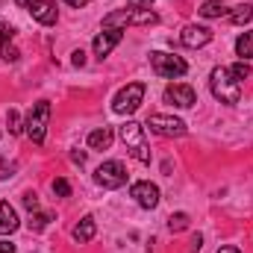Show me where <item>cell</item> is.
Segmentation results:
<instances>
[{"label":"cell","mask_w":253,"mask_h":253,"mask_svg":"<svg viewBox=\"0 0 253 253\" xmlns=\"http://www.w3.org/2000/svg\"><path fill=\"white\" fill-rule=\"evenodd\" d=\"M141 103H144V83H126L112 100V112L115 115H132Z\"/></svg>","instance_id":"obj_5"},{"label":"cell","mask_w":253,"mask_h":253,"mask_svg":"<svg viewBox=\"0 0 253 253\" xmlns=\"http://www.w3.org/2000/svg\"><path fill=\"white\" fill-rule=\"evenodd\" d=\"M129 197H132V200H135L141 209H156V206H159V189H156L153 183H147V180H141V183H132Z\"/></svg>","instance_id":"obj_11"},{"label":"cell","mask_w":253,"mask_h":253,"mask_svg":"<svg viewBox=\"0 0 253 253\" xmlns=\"http://www.w3.org/2000/svg\"><path fill=\"white\" fill-rule=\"evenodd\" d=\"M209 88H212L215 100H221V103H227V106H233V103L242 100V83H236L233 74H230L227 68H221V65L212 68V74H209Z\"/></svg>","instance_id":"obj_2"},{"label":"cell","mask_w":253,"mask_h":253,"mask_svg":"<svg viewBox=\"0 0 253 253\" xmlns=\"http://www.w3.org/2000/svg\"><path fill=\"white\" fill-rule=\"evenodd\" d=\"M218 253H242V251H239V248H233V245H227V248H221Z\"/></svg>","instance_id":"obj_34"},{"label":"cell","mask_w":253,"mask_h":253,"mask_svg":"<svg viewBox=\"0 0 253 253\" xmlns=\"http://www.w3.org/2000/svg\"><path fill=\"white\" fill-rule=\"evenodd\" d=\"M165 100L174 103L177 109H189V106L197 103V94H194V88L186 85V83H174V85L165 88Z\"/></svg>","instance_id":"obj_12"},{"label":"cell","mask_w":253,"mask_h":253,"mask_svg":"<svg viewBox=\"0 0 253 253\" xmlns=\"http://www.w3.org/2000/svg\"><path fill=\"white\" fill-rule=\"evenodd\" d=\"M153 0H126V9H150Z\"/></svg>","instance_id":"obj_28"},{"label":"cell","mask_w":253,"mask_h":253,"mask_svg":"<svg viewBox=\"0 0 253 253\" xmlns=\"http://www.w3.org/2000/svg\"><path fill=\"white\" fill-rule=\"evenodd\" d=\"M200 245H203V236H200V233L191 236V251H200Z\"/></svg>","instance_id":"obj_31"},{"label":"cell","mask_w":253,"mask_h":253,"mask_svg":"<svg viewBox=\"0 0 253 253\" xmlns=\"http://www.w3.org/2000/svg\"><path fill=\"white\" fill-rule=\"evenodd\" d=\"M180 42L191 47V50H197V47H206L209 42H212V30L209 27H197V24H189V27H183V33H180Z\"/></svg>","instance_id":"obj_13"},{"label":"cell","mask_w":253,"mask_h":253,"mask_svg":"<svg viewBox=\"0 0 253 253\" xmlns=\"http://www.w3.org/2000/svg\"><path fill=\"white\" fill-rule=\"evenodd\" d=\"M159 15L153 9H115L103 18V30H124V27H150L156 24Z\"/></svg>","instance_id":"obj_1"},{"label":"cell","mask_w":253,"mask_h":253,"mask_svg":"<svg viewBox=\"0 0 253 253\" xmlns=\"http://www.w3.org/2000/svg\"><path fill=\"white\" fill-rule=\"evenodd\" d=\"M124 39V30H103V33H97L94 36V42H91V50H94V56L97 59H106L115 47H118V42Z\"/></svg>","instance_id":"obj_10"},{"label":"cell","mask_w":253,"mask_h":253,"mask_svg":"<svg viewBox=\"0 0 253 253\" xmlns=\"http://www.w3.org/2000/svg\"><path fill=\"white\" fill-rule=\"evenodd\" d=\"M0 253H15V245L12 242H0Z\"/></svg>","instance_id":"obj_32"},{"label":"cell","mask_w":253,"mask_h":253,"mask_svg":"<svg viewBox=\"0 0 253 253\" xmlns=\"http://www.w3.org/2000/svg\"><path fill=\"white\" fill-rule=\"evenodd\" d=\"M71 159H74L77 165H83V162H85V153H83V150H74V153H71Z\"/></svg>","instance_id":"obj_30"},{"label":"cell","mask_w":253,"mask_h":253,"mask_svg":"<svg viewBox=\"0 0 253 253\" xmlns=\"http://www.w3.org/2000/svg\"><path fill=\"white\" fill-rule=\"evenodd\" d=\"M71 62L77 65V68H83V65H85V50H74V53H71Z\"/></svg>","instance_id":"obj_29"},{"label":"cell","mask_w":253,"mask_h":253,"mask_svg":"<svg viewBox=\"0 0 253 253\" xmlns=\"http://www.w3.org/2000/svg\"><path fill=\"white\" fill-rule=\"evenodd\" d=\"M50 221H53V215H50V212H30V221H27V224H30V230H33V233H42Z\"/></svg>","instance_id":"obj_20"},{"label":"cell","mask_w":253,"mask_h":253,"mask_svg":"<svg viewBox=\"0 0 253 253\" xmlns=\"http://www.w3.org/2000/svg\"><path fill=\"white\" fill-rule=\"evenodd\" d=\"M150 68L156 77H165V80H174V77H183L189 71V65L183 56H174V53H165V50H153L150 53Z\"/></svg>","instance_id":"obj_4"},{"label":"cell","mask_w":253,"mask_h":253,"mask_svg":"<svg viewBox=\"0 0 253 253\" xmlns=\"http://www.w3.org/2000/svg\"><path fill=\"white\" fill-rule=\"evenodd\" d=\"M121 138H124L126 150L132 153V159H138L141 165L150 162V147H147V141H144V126L138 124V121H126V124L121 126Z\"/></svg>","instance_id":"obj_3"},{"label":"cell","mask_w":253,"mask_h":253,"mask_svg":"<svg viewBox=\"0 0 253 253\" xmlns=\"http://www.w3.org/2000/svg\"><path fill=\"white\" fill-rule=\"evenodd\" d=\"M21 9H27L39 24H44V27H53L56 24V18H59V12H56V3L53 0H15Z\"/></svg>","instance_id":"obj_8"},{"label":"cell","mask_w":253,"mask_h":253,"mask_svg":"<svg viewBox=\"0 0 253 253\" xmlns=\"http://www.w3.org/2000/svg\"><path fill=\"white\" fill-rule=\"evenodd\" d=\"M227 71L233 74V80H236V83H242V80H248V77L253 74V71H251V65L245 62V59H242V62H236V65H230Z\"/></svg>","instance_id":"obj_22"},{"label":"cell","mask_w":253,"mask_h":253,"mask_svg":"<svg viewBox=\"0 0 253 253\" xmlns=\"http://www.w3.org/2000/svg\"><path fill=\"white\" fill-rule=\"evenodd\" d=\"M94 233H97V224H94L91 215H85V218L74 227V242H77V245H88V242L94 239Z\"/></svg>","instance_id":"obj_16"},{"label":"cell","mask_w":253,"mask_h":253,"mask_svg":"<svg viewBox=\"0 0 253 253\" xmlns=\"http://www.w3.org/2000/svg\"><path fill=\"white\" fill-rule=\"evenodd\" d=\"M0 59H3V62H18L21 53H18V47H12L9 42H0Z\"/></svg>","instance_id":"obj_24"},{"label":"cell","mask_w":253,"mask_h":253,"mask_svg":"<svg viewBox=\"0 0 253 253\" xmlns=\"http://www.w3.org/2000/svg\"><path fill=\"white\" fill-rule=\"evenodd\" d=\"M53 194H56V197H71V183L62 180V177L53 180Z\"/></svg>","instance_id":"obj_25"},{"label":"cell","mask_w":253,"mask_h":253,"mask_svg":"<svg viewBox=\"0 0 253 253\" xmlns=\"http://www.w3.org/2000/svg\"><path fill=\"white\" fill-rule=\"evenodd\" d=\"M236 53H239L245 62L251 59L253 56V33H242V36L236 39Z\"/></svg>","instance_id":"obj_18"},{"label":"cell","mask_w":253,"mask_h":253,"mask_svg":"<svg viewBox=\"0 0 253 253\" xmlns=\"http://www.w3.org/2000/svg\"><path fill=\"white\" fill-rule=\"evenodd\" d=\"M147 126L156 132V135H165V138H174V135H186V121L174 118V115H150Z\"/></svg>","instance_id":"obj_9"},{"label":"cell","mask_w":253,"mask_h":253,"mask_svg":"<svg viewBox=\"0 0 253 253\" xmlns=\"http://www.w3.org/2000/svg\"><path fill=\"white\" fill-rule=\"evenodd\" d=\"M186 227H189V215H186V212H174V215L168 218V230H171V233H183Z\"/></svg>","instance_id":"obj_21"},{"label":"cell","mask_w":253,"mask_h":253,"mask_svg":"<svg viewBox=\"0 0 253 253\" xmlns=\"http://www.w3.org/2000/svg\"><path fill=\"white\" fill-rule=\"evenodd\" d=\"M200 15H203V18H221V15H227V6H224L221 0H206V3L200 6Z\"/></svg>","instance_id":"obj_19"},{"label":"cell","mask_w":253,"mask_h":253,"mask_svg":"<svg viewBox=\"0 0 253 253\" xmlns=\"http://www.w3.org/2000/svg\"><path fill=\"white\" fill-rule=\"evenodd\" d=\"M15 39V27L12 24H0V42H12Z\"/></svg>","instance_id":"obj_27"},{"label":"cell","mask_w":253,"mask_h":253,"mask_svg":"<svg viewBox=\"0 0 253 253\" xmlns=\"http://www.w3.org/2000/svg\"><path fill=\"white\" fill-rule=\"evenodd\" d=\"M18 227H21V221H18L15 206H9L6 200H0V236H12Z\"/></svg>","instance_id":"obj_14"},{"label":"cell","mask_w":253,"mask_h":253,"mask_svg":"<svg viewBox=\"0 0 253 253\" xmlns=\"http://www.w3.org/2000/svg\"><path fill=\"white\" fill-rule=\"evenodd\" d=\"M6 126H9V132H12V135L24 132V121H21V115H18L15 109H9V115H6Z\"/></svg>","instance_id":"obj_23"},{"label":"cell","mask_w":253,"mask_h":253,"mask_svg":"<svg viewBox=\"0 0 253 253\" xmlns=\"http://www.w3.org/2000/svg\"><path fill=\"white\" fill-rule=\"evenodd\" d=\"M112 129L109 126H97V129H91L88 132V147L91 150H109L112 147Z\"/></svg>","instance_id":"obj_15"},{"label":"cell","mask_w":253,"mask_h":253,"mask_svg":"<svg viewBox=\"0 0 253 253\" xmlns=\"http://www.w3.org/2000/svg\"><path fill=\"white\" fill-rule=\"evenodd\" d=\"M47 118H50V103H47V100H39V103L30 109L27 121H24V132H27L36 144H42V141H44V132H47Z\"/></svg>","instance_id":"obj_6"},{"label":"cell","mask_w":253,"mask_h":253,"mask_svg":"<svg viewBox=\"0 0 253 253\" xmlns=\"http://www.w3.org/2000/svg\"><path fill=\"white\" fill-rule=\"evenodd\" d=\"M94 183L103 186V189H121V186H126V168L118 162V159H109V162L97 165Z\"/></svg>","instance_id":"obj_7"},{"label":"cell","mask_w":253,"mask_h":253,"mask_svg":"<svg viewBox=\"0 0 253 253\" xmlns=\"http://www.w3.org/2000/svg\"><path fill=\"white\" fill-rule=\"evenodd\" d=\"M65 3H68V6H74V9H83L88 0H65Z\"/></svg>","instance_id":"obj_33"},{"label":"cell","mask_w":253,"mask_h":253,"mask_svg":"<svg viewBox=\"0 0 253 253\" xmlns=\"http://www.w3.org/2000/svg\"><path fill=\"white\" fill-rule=\"evenodd\" d=\"M24 206H27L30 212H39V197H36L33 191H27V194H24Z\"/></svg>","instance_id":"obj_26"},{"label":"cell","mask_w":253,"mask_h":253,"mask_svg":"<svg viewBox=\"0 0 253 253\" xmlns=\"http://www.w3.org/2000/svg\"><path fill=\"white\" fill-rule=\"evenodd\" d=\"M230 21L236 27H245L248 21H253V3H239L233 12H230Z\"/></svg>","instance_id":"obj_17"}]
</instances>
